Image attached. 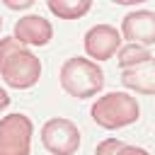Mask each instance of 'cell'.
<instances>
[{
    "instance_id": "obj_7",
    "label": "cell",
    "mask_w": 155,
    "mask_h": 155,
    "mask_svg": "<svg viewBox=\"0 0 155 155\" xmlns=\"http://www.w3.org/2000/svg\"><path fill=\"white\" fill-rule=\"evenodd\" d=\"M121 48V34L111 24H97L85 34V51L90 58L109 61Z\"/></svg>"
},
{
    "instance_id": "obj_10",
    "label": "cell",
    "mask_w": 155,
    "mask_h": 155,
    "mask_svg": "<svg viewBox=\"0 0 155 155\" xmlns=\"http://www.w3.org/2000/svg\"><path fill=\"white\" fill-rule=\"evenodd\" d=\"M90 7H92L90 0H48V10L61 19H78L87 15Z\"/></svg>"
},
{
    "instance_id": "obj_1",
    "label": "cell",
    "mask_w": 155,
    "mask_h": 155,
    "mask_svg": "<svg viewBox=\"0 0 155 155\" xmlns=\"http://www.w3.org/2000/svg\"><path fill=\"white\" fill-rule=\"evenodd\" d=\"M0 78L15 90L34 87L41 78V61L15 36L0 39Z\"/></svg>"
},
{
    "instance_id": "obj_5",
    "label": "cell",
    "mask_w": 155,
    "mask_h": 155,
    "mask_svg": "<svg viewBox=\"0 0 155 155\" xmlns=\"http://www.w3.org/2000/svg\"><path fill=\"white\" fill-rule=\"evenodd\" d=\"M41 143L51 155H73L80 148V131L70 119H48L41 126Z\"/></svg>"
},
{
    "instance_id": "obj_2",
    "label": "cell",
    "mask_w": 155,
    "mask_h": 155,
    "mask_svg": "<svg viewBox=\"0 0 155 155\" xmlns=\"http://www.w3.org/2000/svg\"><path fill=\"white\" fill-rule=\"evenodd\" d=\"M61 87L78 99H87L94 97L102 87H104V73L102 68L90 61V58H80L73 56L61 65Z\"/></svg>"
},
{
    "instance_id": "obj_3",
    "label": "cell",
    "mask_w": 155,
    "mask_h": 155,
    "mask_svg": "<svg viewBox=\"0 0 155 155\" xmlns=\"http://www.w3.org/2000/svg\"><path fill=\"white\" fill-rule=\"evenodd\" d=\"M92 121L102 128H121L128 124H136L140 116V107L136 97L126 92H107L97 97V102L90 109Z\"/></svg>"
},
{
    "instance_id": "obj_9",
    "label": "cell",
    "mask_w": 155,
    "mask_h": 155,
    "mask_svg": "<svg viewBox=\"0 0 155 155\" xmlns=\"http://www.w3.org/2000/svg\"><path fill=\"white\" fill-rule=\"evenodd\" d=\"M121 82H124V87L136 90L140 94H155V58H150L136 68L121 70Z\"/></svg>"
},
{
    "instance_id": "obj_12",
    "label": "cell",
    "mask_w": 155,
    "mask_h": 155,
    "mask_svg": "<svg viewBox=\"0 0 155 155\" xmlns=\"http://www.w3.org/2000/svg\"><path fill=\"white\" fill-rule=\"evenodd\" d=\"M121 145H124L121 140H116V138H107V140H102V143L97 145L94 155H116V150H119Z\"/></svg>"
},
{
    "instance_id": "obj_13",
    "label": "cell",
    "mask_w": 155,
    "mask_h": 155,
    "mask_svg": "<svg viewBox=\"0 0 155 155\" xmlns=\"http://www.w3.org/2000/svg\"><path fill=\"white\" fill-rule=\"evenodd\" d=\"M116 155H148V150H143V148H136V145H121L119 150H116Z\"/></svg>"
},
{
    "instance_id": "obj_16",
    "label": "cell",
    "mask_w": 155,
    "mask_h": 155,
    "mask_svg": "<svg viewBox=\"0 0 155 155\" xmlns=\"http://www.w3.org/2000/svg\"><path fill=\"white\" fill-rule=\"evenodd\" d=\"M0 27H2V17H0Z\"/></svg>"
},
{
    "instance_id": "obj_15",
    "label": "cell",
    "mask_w": 155,
    "mask_h": 155,
    "mask_svg": "<svg viewBox=\"0 0 155 155\" xmlns=\"http://www.w3.org/2000/svg\"><path fill=\"white\" fill-rule=\"evenodd\" d=\"M7 104H10V94H7V92H5L2 87H0V111H2V109H5Z\"/></svg>"
},
{
    "instance_id": "obj_14",
    "label": "cell",
    "mask_w": 155,
    "mask_h": 155,
    "mask_svg": "<svg viewBox=\"0 0 155 155\" xmlns=\"http://www.w3.org/2000/svg\"><path fill=\"white\" fill-rule=\"evenodd\" d=\"M5 5H7L10 10H27V7H31L34 2H31V0H19V2H17V0H7Z\"/></svg>"
},
{
    "instance_id": "obj_8",
    "label": "cell",
    "mask_w": 155,
    "mask_h": 155,
    "mask_svg": "<svg viewBox=\"0 0 155 155\" xmlns=\"http://www.w3.org/2000/svg\"><path fill=\"white\" fill-rule=\"evenodd\" d=\"M53 36V27L41 15H27L19 17L15 24V39L24 46H46Z\"/></svg>"
},
{
    "instance_id": "obj_11",
    "label": "cell",
    "mask_w": 155,
    "mask_h": 155,
    "mask_svg": "<svg viewBox=\"0 0 155 155\" xmlns=\"http://www.w3.org/2000/svg\"><path fill=\"white\" fill-rule=\"evenodd\" d=\"M150 51L145 46H136V44H128V46H121L119 48V68L121 70H128V68H136L145 61H150Z\"/></svg>"
},
{
    "instance_id": "obj_6",
    "label": "cell",
    "mask_w": 155,
    "mask_h": 155,
    "mask_svg": "<svg viewBox=\"0 0 155 155\" xmlns=\"http://www.w3.org/2000/svg\"><path fill=\"white\" fill-rule=\"evenodd\" d=\"M121 36L136 46H153L155 44V12L150 10H133L121 19Z\"/></svg>"
},
{
    "instance_id": "obj_4",
    "label": "cell",
    "mask_w": 155,
    "mask_h": 155,
    "mask_svg": "<svg viewBox=\"0 0 155 155\" xmlns=\"http://www.w3.org/2000/svg\"><path fill=\"white\" fill-rule=\"evenodd\" d=\"M31 119L24 114H10L0 119V155H29L31 148Z\"/></svg>"
}]
</instances>
